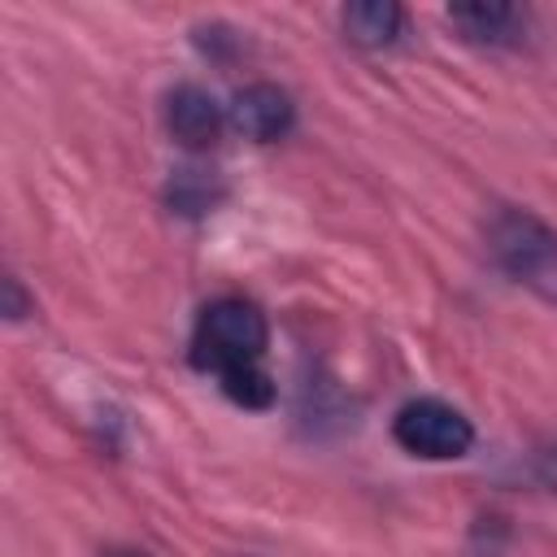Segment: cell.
I'll use <instances>...</instances> for the list:
<instances>
[{
  "label": "cell",
  "mask_w": 557,
  "mask_h": 557,
  "mask_svg": "<svg viewBox=\"0 0 557 557\" xmlns=\"http://www.w3.org/2000/svg\"><path fill=\"white\" fill-rule=\"evenodd\" d=\"M270 344V322L252 300L239 296H222L213 305H205L196 335H191V357L200 370L226 374L235 366H257L261 352Z\"/></svg>",
  "instance_id": "cell-1"
},
{
  "label": "cell",
  "mask_w": 557,
  "mask_h": 557,
  "mask_svg": "<svg viewBox=\"0 0 557 557\" xmlns=\"http://www.w3.org/2000/svg\"><path fill=\"white\" fill-rule=\"evenodd\" d=\"M487 248L509 278L557 305V231L527 209H500L487 222Z\"/></svg>",
  "instance_id": "cell-2"
},
{
  "label": "cell",
  "mask_w": 557,
  "mask_h": 557,
  "mask_svg": "<svg viewBox=\"0 0 557 557\" xmlns=\"http://www.w3.org/2000/svg\"><path fill=\"white\" fill-rule=\"evenodd\" d=\"M392 435L405 453L413 457H426V461H453V457H466L470 444H474V426L461 409H453L448 400H435V396H422V400H409L400 405L396 422H392Z\"/></svg>",
  "instance_id": "cell-3"
},
{
  "label": "cell",
  "mask_w": 557,
  "mask_h": 557,
  "mask_svg": "<svg viewBox=\"0 0 557 557\" xmlns=\"http://www.w3.org/2000/svg\"><path fill=\"white\" fill-rule=\"evenodd\" d=\"M231 122L235 131H244L248 139L257 144H270V139H283L292 126H296V104L283 87L274 83H248L235 91L231 100Z\"/></svg>",
  "instance_id": "cell-4"
},
{
  "label": "cell",
  "mask_w": 557,
  "mask_h": 557,
  "mask_svg": "<svg viewBox=\"0 0 557 557\" xmlns=\"http://www.w3.org/2000/svg\"><path fill=\"white\" fill-rule=\"evenodd\" d=\"M222 122H226L222 104L196 83H178L165 96V126L183 148H213L222 135Z\"/></svg>",
  "instance_id": "cell-5"
},
{
  "label": "cell",
  "mask_w": 557,
  "mask_h": 557,
  "mask_svg": "<svg viewBox=\"0 0 557 557\" xmlns=\"http://www.w3.org/2000/svg\"><path fill=\"white\" fill-rule=\"evenodd\" d=\"M448 22L461 30V39L470 44H518L522 30V9L500 4V0H479V4H453Z\"/></svg>",
  "instance_id": "cell-6"
},
{
  "label": "cell",
  "mask_w": 557,
  "mask_h": 557,
  "mask_svg": "<svg viewBox=\"0 0 557 557\" xmlns=\"http://www.w3.org/2000/svg\"><path fill=\"white\" fill-rule=\"evenodd\" d=\"M400 22H405V9L392 4V0H357V4L344 9V30L361 48H387V44H396Z\"/></svg>",
  "instance_id": "cell-7"
},
{
  "label": "cell",
  "mask_w": 557,
  "mask_h": 557,
  "mask_svg": "<svg viewBox=\"0 0 557 557\" xmlns=\"http://www.w3.org/2000/svg\"><path fill=\"white\" fill-rule=\"evenodd\" d=\"M222 379V392L235 400V405H244V409H265L270 400H274V383H270V374L261 370V361L257 366H235V370H226V374H218Z\"/></svg>",
  "instance_id": "cell-8"
},
{
  "label": "cell",
  "mask_w": 557,
  "mask_h": 557,
  "mask_svg": "<svg viewBox=\"0 0 557 557\" xmlns=\"http://www.w3.org/2000/svg\"><path fill=\"white\" fill-rule=\"evenodd\" d=\"M170 200H174V209H183V213H205V209L218 200V191L200 178V170H178V178L170 183Z\"/></svg>",
  "instance_id": "cell-9"
},
{
  "label": "cell",
  "mask_w": 557,
  "mask_h": 557,
  "mask_svg": "<svg viewBox=\"0 0 557 557\" xmlns=\"http://www.w3.org/2000/svg\"><path fill=\"white\" fill-rule=\"evenodd\" d=\"M4 296H9V309H4V313H9V318H26V309H30V300L22 296V287H17V278H13V274L4 278Z\"/></svg>",
  "instance_id": "cell-10"
},
{
  "label": "cell",
  "mask_w": 557,
  "mask_h": 557,
  "mask_svg": "<svg viewBox=\"0 0 557 557\" xmlns=\"http://www.w3.org/2000/svg\"><path fill=\"white\" fill-rule=\"evenodd\" d=\"M535 474H540V483H544V487H553V492H557V448H548V453L535 461Z\"/></svg>",
  "instance_id": "cell-11"
},
{
  "label": "cell",
  "mask_w": 557,
  "mask_h": 557,
  "mask_svg": "<svg viewBox=\"0 0 557 557\" xmlns=\"http://www.w3.org/2000/svg\"><path fill=\"white\" fill-rule=\"evenodd\" d=\"M109 557H148V553H135V548H122V553H109Z\"/></svg>",
  "instance_id": "cell-12"
}]
</instances>
